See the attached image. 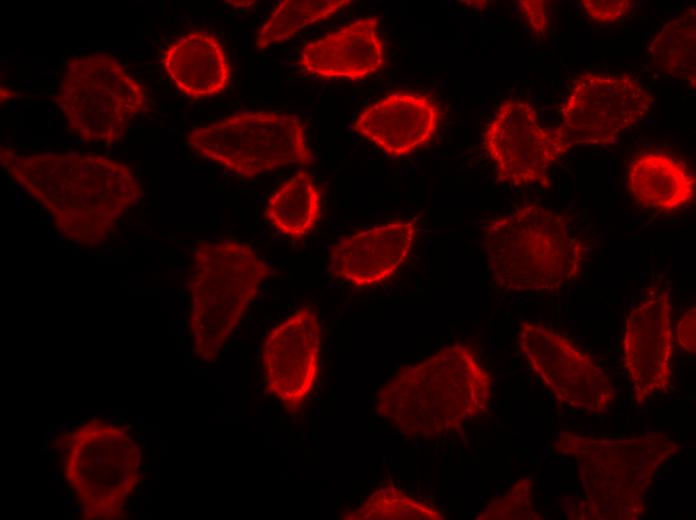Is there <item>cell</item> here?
<instances>
[{"mask_svg":"<svg viewBox=\"0 0 696 520\" xmlns=\"http://www.w3.org/2000/svg\"><path fill=\"white\" fill-rule=\"evenodd\" d=\"M347 520H443L438 509L416 500L394 484L371 494L357 509L342 516Z\"/></svg>","mask_w":696,"mask_h":520,"instance_id":"22","label":"cell"},{"mask_svg":"<svg viewBox=\"0 0 696 520\" xmlns=\"http://www.w3.org/2000/svg\"><path fill=\"white\" fill-rule=\"evenodd\" d=\"M187 142L200 156L245 178L312 161L301 121L286 113L234 114L193 129Z\"/></svg>","mask_w":696,"mask_h":520,"instance_id":"8","label":"cell"},{"mask_svg":"<svg viewBox=\"0 0 696 520\" xmlns=\"http://www.w3.org/2000/svg\"><path fill=\"white\" fill-rule=\"evenodd\" d=\"M491 396L489 373L455 344L400 369L378 391L376 411L407 437L434 439L484 414Z\"/></svg>","mask_w":696,"mask_h":520,"instance_id":"2","label":"cell"},{"mask_svg":"<svg viewBox=\"0 0 696 520\" xmlns=\"http://www.w3.org/2000/svg\"><path fill=\"white\" fill-rule=\"evenodd\" d=\"M416 233L415 221L374 226L338 241L329 269L357 287L379 284L391 277L409 254Z\"/></svg>","mask_w":696,"mask_h":520,"instance_id":"15","label":"cell"},{"mask_svg":"<svg viewBox=\"0 0 696 520\" xmlns=\"http://www.w3.org/2000/svg\"><path fill=\"white\" fill-rule=\"evenodd\" d=\"M349 0H283L259 29L255 47L265 49L269 45L291 38L306 26L327 19Z\"/></svg>","mask_w":696,"mask_h":520,"instance_id":"21","label":"cell"},{"mask_svg":"<svg viewBox=\"0 0 696 520\" xmlns=\"http://www.w3.org/2000/svg\"><path fill=\"white\" fill-rule=\"evenodd\" d=\"M483 243L493 279L507 291L564 287L578 277L586 251L562 214L533 203L490 221Z\"/></svg>","mask_w":696,"mask_h":520,"instance_id":"3","label":"cell"},{"mask_svg":"<svg viewBox=\"0 0 696 520\" xmlns=\"http://www.w3.org/2000/svg\"><path fill=\"white\" fill-rule=\"evenodd\" d=\"M161 61L176 88L191 98L219 94L230 78V66L220 41L204 31L179 37L164 51Z\"/></svg>","mask_w":696,"mask_h":520,"instance_id":"17","label":"cell"},{"mask_svg":"<svg viewBox=\"0 0 696 520\" xmlns=\"http://www.w3.org/2000/svg\"><path fill=\"white\" fill-rule=\"evenodd\" d=\"M57 445L84 518H118L140 479L141 448L133 437L94 419L60 435Z\"/></svg>","mask_w":696,"mask_h":520,"instance_id":"6","label":"cell"},{"mask_svg":"<svg viewBox=\"0 0 696 520\" xmlns=\"http://www.w3.org/2000/svg\"><path fill=\"white\" fill-rule=\"evenodd\" d=\"M585 13L599 23H613L629 10L628 0H582L579 2Z\"/></svg>","mask_w":696,"mask_h":520,"instance_id":"24","label":"cell"},{"mask_svg":"<svg viewBox=\"0 0 696 520\" xmlns=\"http://www.w3.org/2000/svg\"><path fill=\"white\" fill-rule=\"evenodd\" d=\"M272 268L248 245L200 241L192 253L188 288L194 354L213 362Z\"/></svg>","mask_w":696,"mask_h":520,"instance_id":"5","label":"cell"},{"mask_svg":"<svg viewBox=\"0 0 696 520\" xmlns=\"http://www.w3.org/2000/svg\"><path fill=\"white\" fill-rule=\"evenodd\" d=\"M534 482L530 477L516 481L501 497L488 503L476 520H537L541 515L533 505Z\"/></svg>","mask_w":696,"mask_h":520,"instance_id":"23","label":"cell"},{"mask_svg":"<svg viewBox=\"0 0 696 520\" xmlns=\"http://www.w3.org/2000/svg\"><path fill=\"white\" fill-rule=\"evenodd\" d=\"M4 170L51 215L68 241L95 247L117 220L142 197L126 164L79 152L19 154L0 150Z\"/></svg>","mask_w":696,"mask_h":520,"instance_id":"1","label":"cell"},{"mask_svg":"<svg viewBox=\"0 0 696 520\" xmlns=\"http://www.w3.org/2000/svg\"><path fill=\"white\" fill-rule=\"evenodd\" d=\"M265 213L282 234L300 239L320 218V192L307 172L298 171L273 194Z\"/></svg>","mask_w":696,"mask_h":520,"instance_id":"19","label":"cell"},{"mask_svg":"<svg viewBox=\"0 0 696 520\" xmlns=\"http://www.w3.org/2000/svg\"><path fill=\"white\" fill-rule=\"evenodd\" d=\"M553 448L576 460L588 519L600 520L640 518L656 473L679 451L678 443L661 433L607 439L565 431Z\"/></svg>","mask_w":696,"mask_h":520,"instance_id":"4","label":"cell"},{"mask_svg":"<svg viewBox=\"0 0 696 520\" xmlns=\"http://www.w3.org/2000/svg\"><path fill=\"white\" fill-rule=\"evenodd\" d=\"M440 110L428 96L396 92L364 109L353 130L387 155L401 157L427 144L437 131Z\"/></svg>","mask_w":696,"mask_h":520,"instance_id":"14","label":"cell"},{"mask_svg":"<svg viewBox=\"0 0 696 520\" xmlns=\"http://www.w3.org/2000/svg\"><path fill=\"white\" fill-rule=\"evenodd\" d=\"M676 337L678 345L685 351L696 352V309L695 305L689 306L680 317Z\"/></svg>","mask_w":696,"mask_h":520,"instance_id":"26","label":"cell"},{"mask_svg":"<svg viewBox=\"0 0 696 520\" xmlns=\"http://www.w3.org/2000/svg\"><path fill=\"white\" fill-rule=\"evenodd\" d=\"M519 7L531 31L544 35L549 28V4L544 0H521Z\"/></svg>","mask_w":696,"mask_h":520,"instance_id":"25","label":"cell"},{"mask_svg":"<svg viewBox=\"0 0 696 520\" xmlns=\"http://www.w3.org/2000/svg\"><path fill=\"white\" fill-rule=\"evenodd\" d=\"M56 101L78 138L111 144L126 134L147 98L115 57L95 53L67 62Z\"/></svg>","mask_w":696,"mask_h":520,"instance_id":"7","label":"cell"},{"mask_svg":"<svg viewBox=\"0 0 696 520\" xmlns=\"http://www.w3.org/2000/svg\"><path fill=\"white\" fill-rule=\"evenodd\" d=\"M648 51L658 68L673 78L696 84V13L690 7L667 22Z\"/></svg>","mask_w":696,"mask_h":520,"instance_id":"20","label":"cell"},{"mask_svg":"<svg viewBox=\"0 0 696 520\" xmlns=\"http://www.w3.org/2000/svg\"><path fill=\"white\" fill-rule=\"evenodd\" d=\"M379 17L367 16L307 43L300 65L309 73L331 79L360 80L386 62V50L377 27Z\"/></svg>","mask_w":696,"mask_h":520,"instance_id":"16","label":"cell"},{"mask_svg":"<svg viewBox=\"0 0 696 520\" xmlns=\"http://www.w3.org/2000/svg\"><path fill=\"white\" fill-rule=\"evenodd\" d=\"M695 176L684 163L662 152L637 156L627 170V187L639 204L661 211L693 201Z\"/></svg>","mask_w":696,"mask_h":520,"instance_id":"18","label":"cell"},{"mask_svg":"<svg viewBox=\"0 0 696 520\" xmlns=\"http://www.w3.org/2000/svg\"><path fill=\"white\" fill-rule=\"evenodd\" d=\"M623 365L642 403L668 391L671 383L673 332L667 294L650 290L630 311L622 340Z\"/></svg>","mask_w":696,"mask_h":520,"instance_id":"12","label":"cell"},{"mask_svg":"<svg viewBox=\"0 0 696 520\" xmlns=\"http://www.w3.org/2000/svg\"><path fill=\"white\" fill-rule=\"evenodd\" d=\"M321 326L309 305L296 310L266 336L262 362L267 389L282 403L297 407L318 376Z\"/></svg>","mask_w":696,"mask_h":520,"instance_id":"13","label":"cell"},{"mask_svg":"<svg viewBox=\"0 0 696 520\" xmlns=\"http://www.w3.org/2000/svg\"><path fill=\"white\" fill-rule=\"evenodd\" d=\"M653 103L652 94L629 74L582 73L568 92L558 128L572 147L609 145Z\"/></svg>","mask_w":696,"mask_h":520,"instance_id":"9","label":"cell"},{"mask_svg":"<svg viewBox=\"0 0 696 520\" xmlns=\"http://www.w3.org/2000/svg\"><path fill=\"white\" fill-rule=\"evenodd\" d=\"M519 345L531 369L560 403L595 415L614 402L607 374L564 335L523 322Z\"/></svg>","mask_w":696,"mask_h":520,"instance_id":"11","label":"cell"},{"mask_svg":"<svg viewBox=\"0 0 696 520\" xmlns=\"http://www.w3.org/2000/svg\"><path fill=\"white\" fill-rule=\"evenodd\" d=\"M496 180L513 186H550L548 170L572 145L557 128L543 126L533 106L522 99L503 101L483 134Z\"/></svg>","mask_w":696,"mask_h":520,"instance_id":"10","label":"cell"}]
</instances>
